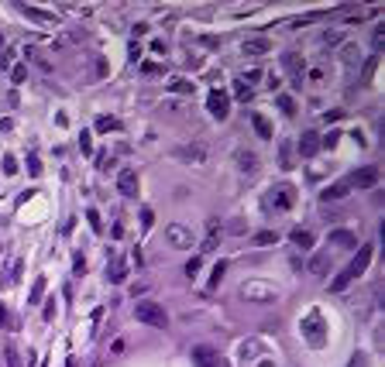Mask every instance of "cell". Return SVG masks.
I'll return each mask as SVG.
<instances>
[{
    "instance_id": "8fae6325",
    "label": "cell",
    "mask_w": 385,
    "mask_h": 367,
    "mask_svg": "<svg viewBox=\"0 0 385 367\" xmlns=\"http://www.w3.org/2000/svg\"><path fill=\"white\" fill-rule=\"evenodd\" d=\"M117 189H121V196H138V175H134V168H124L121 175H117Z\"/></svg>"
},
{
    "instance_id": "44dd1931",
    "label": "cell",
    "mask_w": 385,
    "mask_h": 367,
    "mask_svg": "<svg viewBox=\"0 0 385 367\" xmlns=\"http://www.w3.org/2000/svg\"><path fill=\"white\" fill-rule=\"evenodd\" d=\"M330 244H337V247H354L358 240H354L351 230H334V233H330Z\"/></svg>"
},
{
    "instance_id": "484cf974",
    "label": "cell",
    "mask_w": 385,
    "mask_h": 367,
    "mask_svg": "<svg viewBox=\"0 0 385 367\" xmlns=\"http://www.w3.org/2000/svg\"><path fill=\"white\" fill-rule=\"evenodd\" d=\"M341 62L351 69V66H358V48L354 45H344V52H341Z\"/></svg>"
},
{
    "instance_id": "5b68a950",
    "label": "cell",
    "mask_w": 385,
    "mask_h": 367,
    "mask_svg": "<svg viewBox=\"0 0 385 367\" xmlns=\"http://www.w3.org/2000/svg\"><path fill=\"white\" fill-rule=\"evenodd\" d=\"M303 336H306L309 347H323L327 343V333H323V316L320 312H309L306 323H303Z\"/></svg>"
},
{
    "instance_id": "b9f144b4",
    "label": "cell",
    "mask_w": 385,
    "mask_h": 367,
    "mask_svg": "<svg viewBox=\"0 0 385 367\" xmlns=\"http://www.w3.org/2000/svg\"><path fill=\"white\" fill-rule=\"evenodd\" d=\"M258 79H261V73H258V69H251V73H244V75H241V82H244V86H255Z\"/></svg>"
},
{
    "instance_id": "9a60e30c",
    "label": "cell",
    "mask_w": 385,
    "mask_h": 367,
    "mask_svg": "<svg viewBox=\"0 0 385 367\" xmlns=\"http://www.w3.org/2000/svg\"><path fill=\"white\" fill-rule=\"evenodd\" d=\"M268 48H272V41H268V38H255V41H244V45H241V52H244V55H251V59H255V55H265Z\"/></svg>"
},
{
    "instance_id": "6da1fadb",
    "label": "cell",
    "mask_w": 385,
    "mask_h": 367,
    "mask_svg": "<svg viewBox=\"0 0 385 367\" xmlns=\"http://www.w3.org/2000/svg\"><path fill=\"white\" fill-rule=\"evenodd\" d=\"M372 254H375V247H372V244L358 247V257H354V261H351V264H347V268H344V271H341V275L330 282V292H344V289H347L354 278H361V275L368 271V264H372Z\"/></svg>"
},
{
    "instance_id": "8d00e7d4",
    "label": "cell",
    "mask_w": 385,
    "mask_h": 367,
    "mask_svg": "<svg viewBox=\"0 0 385 367\" xmlns=\"http://www.w3.org/2000/svg\"><path fill=\"white\" fill-rule=\"evenodd\" d=\"M0 326H7V330H14L17 323H14V316L7 312V305H0Z\"/></svg>"
},
{
    "instance_id": "d4e9b609",
    "label": "cell",
    "mask_w": 385,
    "mask_h": 367,
    "mask_svg": "<svg viewBox=\"0 0 385 367\" xmlns=\"http://www.w3.org/2000/svg\"><path fill=\"white\" fill-rule=\"evenodd\" d=\"M96 131H100V134H107V131H121V120H117V117H100V120H96Z\"/></svg>"
},
{
    "instance_id": "4316f807",
    "label": "cell",
    "mask_w": 385,
    "mask_h": 367,
    "mask_svg": "<svg viewBox=\"0 0 385 367\" xmlns=\"http://www.w3.org/2000/svg\"><path fill=\"white\" fill-rule=\"evenodd\" d=\"M224 271H227V261H217V264H214V271H210V285H214V289L224 282Z\"/></svg>"
},
{
    "instance_id": "681fc988",
    "label": "cell",
    "mask_w": 385,
    "mask_h": 367,
    "mask_svg": "<svg viewBox=\"0 0 385 367\" xmlns=\"http://www.w3.org/2000/svg\"><path fill=\"white\" fill-rule=\"evenodd\" d=\"M10 55L14 52H0V69H10Z\"/></svg>"
},
{
    "instance_id": "816d5d0a",
    "label": "cell",
    "mask_w": 385,
    "mask_h": 367,
    "mask_svg": "<svg viewBox=\"0 0 385 367\" xmlns=\"http://www.w3.org/2000/svg\"><path fill=\"white\" fill-rule=\"evenodd\" d=\"M158 69H162V66H155V62H145V66H141V73H148V75L158 73Z\"/></svg>"
},
{
    "instance_id": "bcb514c9",
    "label": "cell",
    "mask_w": 385,
    "mask_h": 367,
    "mask_svg": "<svg viewBox=\"0 0 385 367\" xmlns=\"http://www.w3.org/2000/svg\"><path fill=\"white\" fill-rule=\"evenodd\" d=\"M28 172H31V175H42V165H38V158H35V154L28 158Z\"/></svg>"
},
{
    "instance_id": "3957f363",
    "label": "cell",
    "mask_w": 385,
    "mask_h": 367,
    "mask_svg": "<svg viewBox=\"0 0 385 367\" xmlns=\"http://www.w3.org/2000/svg\"><path fill=\"white\" fill-rule=\"evenodd\" d=\"M134 319L145 323V326H155V330H165V326H169V312H165L158 302H138V305H134Z\"/></svg>"
},
{
    "instance_id": "d590c367",
    "label": "cell",
    "mask_w": 385,
    "mask_h": 367,
    "mask_svg": "<svg viewBox=\"0 0 385 367\" xmlns=\"http://www.w3.org/2000/svg\"><path fill=\"white\" fill-rule=\"evenodd\" d=\"M279 107L286 110V117H293V113H296V103H293V96H279Z\"/></svg>"
},
{
    "instance_id": "e575fe53",
    "label": "cell",
    "mask_w": 385,
    "mask_h": 367,
    "mask_svg": "<svg viewBox=\"0 0 385 367\" xmlns=\"http://www.w3.org/2000/svg\"><path fill=\"white\" fill-rule=\"evenodd\" d=\"M10 79H14V86H21V82L28 79V69H24V66H14V69H10Z\"/></svg>"
},
{
    "instance_id": "5bb4252c",
    "label": "cell",
    "mask_w": 385,
    "mask_h": 367,
    "mask_svg": "<svg viewBox=\"0 0 385 367\" xmlns=\"http://www.w3.org/2000/svg\"><path fill=\"white\" fill-rule=\"evenodd\" d=\"M237 168H241L244 175H255V172H258V154H255V151H237Z\"/></svg>"
},
{
    "instance_id": "7402d4cb",
    "label": "cell",
    "mask_w": 385,
    "mask_h": 367,
    "mask_svg": "<svg viewBox=\"0 0 385 367\" xmlns=\"http://www.w3.org/2000/svg\"><path fill=\"white\" fill-rule=\"evenodd\" d=\"M42 295H45V278L38 275V278H35V285H31V292H28V305H38V302H42Z\"/></svg>"
},
{
    "instance_id": "f1b7e54d",
    "label": "cell",
    "mask_w": 385,
    "mask_h": 367,
    "mask_svg": "<svg viewBox=\"0 0 385 367\" xmlns=\"http://www.w3.org/2000/svg\"><path fill=\"white\" fill-rule=\"evenodd\" d=\"M169 89H172V93H193V82H189V79H172Z\"/></svg>"
},
{
    "instance_id": "277c9868",
    "label": "cell",
    "mask_w": 385,
    "mask_h": 367,
    "mask_svg": "<svg viewBox=\"0 0 385 367\" xmlns=\"http://www.w3.org/2000/svg\"><path fill=\"white\" fill-rule=\"evenodd\" d=\"M296 203V189L289 185V182H279V185H272V192L265 196V210H272V213H279V210H289Z\"/></svg>"
},
{
    "instance_id": "ba28073f",
    "label": "cell",
    "mask_w": 385,
    "mask_h": 367,
    "mask_svg": "<svg viewBox=\"0 0 385 367\" xmlns=\"http://www.w3.org/2000/svg\"><path fill=\"white\" fill-rule=\"evenodd\" d=\"M227 107H231V96H227L224 89H214V93H210V100H207V110H210V117H214V120H224V117L231 113Z\"/></svg>"
},
{
    "instance_id": "2e32d148",
    "label": "cell",
    "mask_w": 385,
    "mask_h": 367,
    "mask_svg": "<svg viewBox=\"0 0 385 367\" xmlns=\"http://www.w3.org/2000/svg\"><path fill=\"white\" fill-rule=\"evenodd\" d=\"M347 196V182H337V185H327L323 192H320V199L323 203H334V199H344Z\"/></svg>"
},
{
    "instance_id": "7dc6e473",
    "label": "cell",
    "mask_w": 385,
    "mask_h": 367,
    "mask_svg": "<svg viewBox=\"0 0 385 367\" xmlns=\"http://www.w3.org/2000/svg\"><path fill=\"white\" fill-rule=\"evenodd\" d=\"M337 138H341V134H337V131H330V134H327V138H320V145L334 147V145H337Z\"/></svg>"
},
{
    "instance_id": "9c48e42d",
    "label": "cell",
    "mask_w": 385,
    "mask_h": 367,
    "mask_svg": "<svg viewBox=\"0 0 385 367\" xmlns=\"http://www.w3.org/2000/svg\"><path fill=\"white\" fill-rule=\"evenodd\" d=\"M193 364H196V367H220V364H224V357H220L214 347L200 343V347H193Z\"/></svg>"
},
{
    "instance_id": "7bdbcfd3",
    "label": "cell",
    "mask_w": 385,
    "mask_h": 367,
    "mask_svg": "<svg viewBox=\"0 0 385 367\" xmlns=\"http://www.w3.org/2000/svg\"><path fill=\"white\" fill-rule=\"evenodd\" d=\"M200 264H203L200 257H189V264H186V278H193V275L200 271Z\"/></svg>"
},
{
    "instance_id": "d6a6232c",
    "label": "cell",
    "mask_w": 385,
    "mask_h": 367,
    "mask_svg": "<svg viewBox=\"0 0 385 367\" xmlns=\"http://www.w3.org/2000/svg\"><path fill=\"white\" fill-rule=\"evenodd\" d=\"M86 220H89V226H93V233H103V220H100V213H96V210H89V213H86Z\"/></svg>"
},
{
    "instance_id": "4fadbf2b",
    "label": "cell",
    "mask_w": 385,
    "mask_h": 367,
    "mask_svg": "<svg viewBox=\"0 0 385 367\" xmlns=\"http://www.w3.org/2000/svg\"><path fill=\"white\" fill-rule=\"evenodd\" d=\"M175 154H179L182 161H189V165H203V161H207V147H203V145H189V147H179Z\"/></svg>"
},
{
    "instance_id": "db71d44e",
    "label": "cell",
    "mask_w": 385,
    "mask_h": 367,
    "mask_svg": "<svg viewBox=\"0 0 385 367\" xmlns=\"http://www.w3.org/2000/svg\"><path fill=\"white\" fill-rule=\"evenodd\" d=\"M69 367H76V361H69Z\"/></svg>"
},
{
    "instance_id": "1f68e13d",
    "label": "cell",
    "mask_w": 385,
    "mask_h": 367,
    "mask_svg": "<svg viewBox=\"0 0 385 367\" xmlns=\"http://www.w3.org/2000/svg\"><path fill=\"white\" fill-rule=\"evenodd\" d=\"M96 168H100V172H110V168H114V158H110L107 151H100V154H96Z\"/></svg>"
},
{
    "instance_id": "f546056e",
    "label": "cell",
    "mask_w": 385,
    "mask_h": 367,
    "mask_svg": "<svg viewBox=\"0 0 385 367\" xmlns=\"http://www.w3.org/2000/svg\"><path fill=\"white\" fill-rule=\"evenodd\" d=\"M275 240H279L275 230H261V233H255V244H261V247H265V244H275Z\"/></svg>"
},
{
    "instance_id": "4dcf8cb0",
    "label": "cell",
    "mask_w": 385,
    "mask_h": 367,
    "mask_svg": "<svg viewBox=\"0 0 385 367\" xmlns=\"http://www.w3.org/2000/svg\"><path fill=\"white\" fill-rule=\"evenodd\" d=\"M327 264H330V261H327V254H316V257L309 261V271H313V275H320V271H327Z\"/></svg>"
},
{
    "instance_id": "74e56055",
    "label": "cell",
    "mask_w": 385,
    "mask_h": 367,
    "mask_svg": "<svg viewBox=\"0 0 385 367\" xmlns=\"http://www.w3.org/2000/svg\"><path fill=\"white\" fill-rule=\"evenodd\" d=\"M347 367H372V361H368V354H361V350H358V354L351 357V364H347Z\"/></svg>"
},
{
    "instance_id": "ab89813d",
    "label": "cell",
    "mask_w": 385,
    "mask_h": 367,
    "mask_svg": "<svg viewBox=\"0 0 385 367\" xmlns=\"http://www.w3.org/2000/svg\"><path fill=\"white\" fill-rule=\"evenodd\" d=\"M234 93H237V100H251V86H244L241 79H237V86H234Z\"/></svg>"
},
{
    "instance_id": "7a4b0ae2",
    "label": "cell",
    "mask_w": 385,
    "mask_h": 367,
    "mask_svg": "<svg viewBox=\"0 0 385 367\" xmlns=\"http://www.w3.org/2000/svg\"><path fill=\"white\" fill-rule=\"evenodd\" d=\"M241 298L244 302H258V305H268V302H275L279 298V289L275 285H268V282H244L241 285Z\"/></svg>"
},
{
    "instance_id": "cb8c5ba5",
    "label": "cell",
    "mask_w": 385,
    "mask_h": 367,
    "mask_svg": "<svg viewBox=\"0 0 385 367\" xmlns=\"http://www.w3.org/2000/svg\"><path fill=\"white\" fill-rule=\"evenodd\" d=\"M375 69H379V55H368V62L361 66V82H372Z\"/></svg>"
},
{
    "instance_id": "e0dca14e",
    "label": "cell",
    "mask_w": 385,
    "mask_h": 367,
    "mask_svg": "<svg viewBox=\"0 0 385 367\" xmlns=\"http://www.w3.org/2000/svg\"><path fill=\"white\" fill-rule=\"evenodd\" d=\"M107 278H110L114 285H121V282L128 278V261H121V257H114V264H110V271H107Z\"/></svg>"
},
{
    "instance_id": "836d02e7",
    "label": "cell",
    "mask_w": 385,
    "mask_h": 367,
    "mask_svg": "<svg viewBox=\"0 0 385 367\" xmlns=\"http://www.w3.org/2000/svg\"><path fill=\"white\" fill-rule=\"evenodd\" d=\"M3 175H17V158L14 154H3Z\"/></svg>"
},
{
    "instance_id": "f35d334b",
    "label": "cell",
    "mask_w": 385,
    "mask_h": 367,
    "mask_svg": "<svg viewBox=\"0 0 385 367\" xmlns=\"http://www.w3.org/2000/svg\"><path fill=\"white\" fill-rule=\"evenodd\" d=\"M3 357H7V367H21V357H17V350H14V347H7V350H3Z\"/></svg>"
},
{
    "instance_id": "83f0119b",
    "label": "cell",
    "mask_w": 385,
    "mask_h": 367,
    "mask_svg": "<svg viewBox=\"0 0 385 367\" xmlns=\"http://www.w3.org/2000/svg\"><path fill=\"white\" fill-rule=\"evenodd\" d=\"M28 17H35V21H45V24H55V17L52 14H45V10H35V7H21Z\"/></svg>"
},
{
    "instance_id": "ee69618b",
    "label": "cell",
    "mask_w": 385,
    "mask_h": 367,
    "mask_svg": "<svg viewBox=\"0 0 385 367\" xmlns=\"http://www.w3.org/2000/svg\"><path fill=\"white\" fill-rule=\"evenodd\" d=\"M73 271H76V275H83V271H86V257H83V254H76V257H73Z\"/></svg>"
},
{
    "instance_id": "ac0fdd59",
    "label": "cell",
    "mask_w": 385,
    "mask_h": 367,
    "mask_svg": "<svg viewBox=\"0 0 385 367\" xmlns=\"http://www.w3.org/2000/svg\"><path fill=\"white\" fill-rule=\"evenodd\" d=\"M258 354H261V343H258V340H244V343L237 347V357H241V361H255Z\"/></svg>"
},
{
    "instance_id": "f907efd6",
    "label": "cell",
    "mask_w": 385,
    "mask_h": 367,
    "mask_svg": "<svg viewBox=\"0 0 385 367\" xmlns=\"http://www.w3.org/2000/svg\"><path fill=\"white\" fill-rule=\"evenodd\" d=\"M0 131H3V134H7V131H14V120H10V117H3V120H0Z\"/></svg>"
},
{
    "instance_id": "30bf717a",
    "label": "cell",
    "mask_w": 385,
    "mask_h": 367,
    "mask_svg": "<svg viewBox=\"0 0 385 367\" xmlns=\"http://www.w3.org/2000/svg\"><path fill=\"white\" fill-rule=\"evenodd\" d=\"M282 69L293 75V86H299V75H303V69H306V62H303V55L286 52V55H282Z\"/></svg>"
},
{
    "instance_id": "7c38bea8",
    "label": "cell",
    "mask_w": 385,
    "mask_h": 367,
    "mask_svg": "<svg viewBox=\"0 0 385 367\" xmlns=\"http://www.w3.org/2000/svg\"><path fill=\"white\" fill-rule=\"evenodd\" d=\"M320 147H323V145H320V134H316V131H306V134L299 138L296 151H299V158H313V154H316Z\"/></svg>"
},
{
    "instance_id": "52a82bcc",
    "label": "cell",
    "mask_w": 385,
    "mask_h": 367,
    "mask_svg": "<svg viewBox=\"0 0 385 367\" xmlns=\"http://www.w3.org/2000/svg\"><path fill=\"white\" fill-rule=\"evenodd\" d=\"M165 240H169V247H193V230L182 226V223H169L165 226Z\"/></svg>"
},
{
    "instance_id": "8992f818",
    "label": "cell",
    "mask_w": 385,
    "mask_h": 367,
    "mask_svg": "<svg viewBox=\"0 0 385 367\" xmlns=\"http://www.w3.org/2000/svg\"><path fill=\"white\" fill-rule=\"evenodd\" d=\"M379 179H382V172H379L375 165H365V168H358V172L347 179V185H351V189H375Z\"/></svg>"
},
{
    "instance_id": "f5cc1de1",
    "label": "cell",
    "mask_w": 385,
    "mask_h": 367,
    "mask_svg": "<svg viewBox=\"0 0 385 367\" xmlns=\"http://www.w3.org/2000/svg\"><path fill=\"white\" fill-rule=\"evenodd\" d=\"M261 367H275V364H268V361H265V364H261Z\"/></svg>"
},
{
    "instance_id": "ffe728a7",
    "label": "cell",
    "mask_w": 385,
    "mask_h": 367,
    "mask_svg": "<svg viewBox=\"0 0 385 367\" xmlns=\"http://www.w3.org/2000/svg\"><path fill=\"white\" fill-rule=\"evenodd\" d=\"M251 127H255V131H258L265 141H272V124H268L261 113H251Z\"/></svg>"
},
{
    "instance_id": "60d3db41",
    "label": "cell",
    "mask_w": 385,
    "mask_h": 367,
    "mask_svg": "<svg viewBox=\"0 0 385 367\" xmlns=\"http://www.w3.org/2000/svg\"><path fill=\"white\" fill-rule=\"evenodd\" d=\"M79 147H83V154H93V141H89V134H86V131L79 134Z\"/></svg>"
},
{
    "instance_id": "d6986e66",
    "label": "cell",
    "mask_w": 385,
    "mask_h": 367,
    "mask_svg": "<svg viewBox=\"0 0 385 367\" xmlns=\"http://www.w3.org/2000/svg\"><path fill=\"white\" fill-rule=\"evenodd\" d=\"M289 240H293L299 251H309V247H313V233H309V230H299V226L289 233Z\"/></svg>"
},
{
    "instance_id": "f6af8a7d",
    "label": "cell",
    "mask_w": 385,
    "mask_h": 367,
    "mask_svg": "<svg viewBox=\"0 0 385 367\" xmlns=\"http://www.w3.org/2000/svg\"><path fill=\"white\" fill-rule=\"evenodd\" d=\"M372 41H375V48L382 52V45H385V31H382V28H375V35H372Z\"/></svg>"
},
{
    "instance_id": "603a6c76",
    "label": "cell",
    "mask_w": 385,
    "mask_h": 367,
    "mask_svg": "<svg viewBox=\"0 0 385 367\" xmlns=\"http://www.w3.org/2000/svg\"><path fill=\"white\" fill-rule=\"evenodd\" d=\"M279 165H282V168H296V165H293V145H289V141L279 145Z\"/></svg>"
},
{
    "instance_id": "c3c4849f",
    "label": "cell",
    "mask_w": 385,
    "mask_h": 367,
    "mask_svg": "<svg viewBox=\"0 0 385 367\" xmlns=\"http://www.w3.org/2000/svg\"><path fill=\"white\" fill-rule=\"evenodd\" d=\"M45 319H48V323L55 319V298H48V305H45Z\"/></svg>"
}]
</instances>
